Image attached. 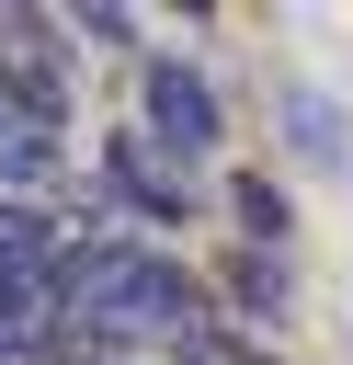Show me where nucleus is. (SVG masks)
<instances>
[{
  "label": "nucleus",
  "mask_w": 353,
  "mask_h": 365,
  "mask_svg": "<svg viewBox=\"0 0 353 365\" xmlns=\"http://www.w3.org/2000/svg\"><path fill=\"white\" fill-rule=\"evenodd\" d=\"M285 125H296V137H307V148H319V160H330V137H342V125H330V103H307V91H296V103H285Z\"/></svg>",
  "instance_id": "6e6552de"
},
{
  "label": "nucleus",
  "mask_w": 353,
  "mask_h": 365,
  "mask_svg": "<svg viewBox=\"0 0 353 365\" xmlns=\"http://www.w3.org/2000/svg\"><path fill=\"white\" fill-rule=\"evenodd\" d=\"M102 182H114V205H137L148 228H182V217H194V182L159 160V137H114V148H102Z\"/></svg>",
  "instance_id": "20e7f679"
},
{
  "label": "nucleus",
  "mask_w": 353,
  "mask_h": 365,
  "mask_svg": "<svg viewBox=\"0 0 353 365\" xmlns=\"http://www.w3.org/2000/svg\"><path fill=\"white\" fill-rule=\"evenodd\" d=\"M0 182H23V194H34V182H57V137L0 114Z\"/></svg>",
  "instance_id": "423d86ee"
},
{
  "label": "nucleus",
  "mask_w": 353,
  "mask_h": 365,
  "mask_svg": "<svg viewBox=\"0 0 353 365\" xmlns=\"http://www.w3.org/2000/svg\"><path fill=\"white\" fill-rule=\"evenodd\" d=\"M0 114L11 125H46L68 114V57H57V23L46 11H0Z\"/></svg>",
  "instance_id": "f03ea898"
},
{
  "label": "nucleus",
  "mask_w": 353,
  "mask_h": 365,
  "mask_svg": "<svg viewBox=\"0 0 353 365\" xmlns=\"http://www.w3.org/2000/svg\"><path fill=\"white\" fill-rule=\"evenodd\" d=\"M11 354H23V331H11V319H0V365H11Z\"/></svg>",
  "instance_id": "9d476101"
},
{
  "label": "nucleus",
  "mask_w": 353,
  "mask_h": 365,
  "mask_svg": "<svg viewBox=\"0 0 353 365\" xmlns=\"http://www.w3.org/2000/svg\"><path fill=\"white\" fill-rule=\"evenodd\" d=\"M148 137H159L171 160H205V148H216V91H205V68H182V57L148 68Z\"/></svg>",
  "instance_id": "7ed1b4c3"
},
{
  "label": "nucleus",
  "mask_w": 353,
  "mask_h": 365,
  "mask_svg": "<svg viewBox=\"0 0 353 365\" xmlns=\"http://www.w3.org/2000/svg\"><path fill=\"white\" fill-rule=\"evenodd\" d=\"M171 354H182V365H262V354H251L239 331H216V319H194V331L171 342Z\"/></svg>",
  "instance_id": "0eeeda50"
},
{
  "label": "nucleus",
  "mask_w": 353,
  "mask_h": 365,
  "mask_svg": "<svg viewBox=\"0 0 353 365\" xmlns=\"http://www.w3.org/2000/svg\"><path fill=\"white\" fill-rule=\"evenodd\" d=\"M68 319L91 331V342H182L194 331V285H182V262H159V251H137V240H68Z\"/></svg>",
  "instance_id": "f257e3e1"
},
{
  "label": "nucleus",
  "mask_w": 353,
  "mask_h": 365,
  "mask_svg": "<svg viewBox=\"0 0 353 365\" xmlns=\"http://www.w3.org/2000/svg\"><path fill=\"white\" fill-rule=\"evenodd\" d=\"M228 297H239L251 319H285V297H296V285H285V262H273V251H239V262H228Z\"/></svg>",
  "instance_id": "39448f33"
},
{
  "label": "nucleus",
  "mask_w": 353,
  "mask_h": 365,
  "mask_svg": "<svg viewBox=\"0 0 353 365\" xmlns=\"http://www.w3.org/2000/svg\"><path fill=\"white\" fill-rule=\"evenodd\" d=\"M239 217H251V228L273 240V228H285V194H273V182H239Z\"/></svg>",
  "instance_id": "1a4fd4ad"
}]
</instances>
